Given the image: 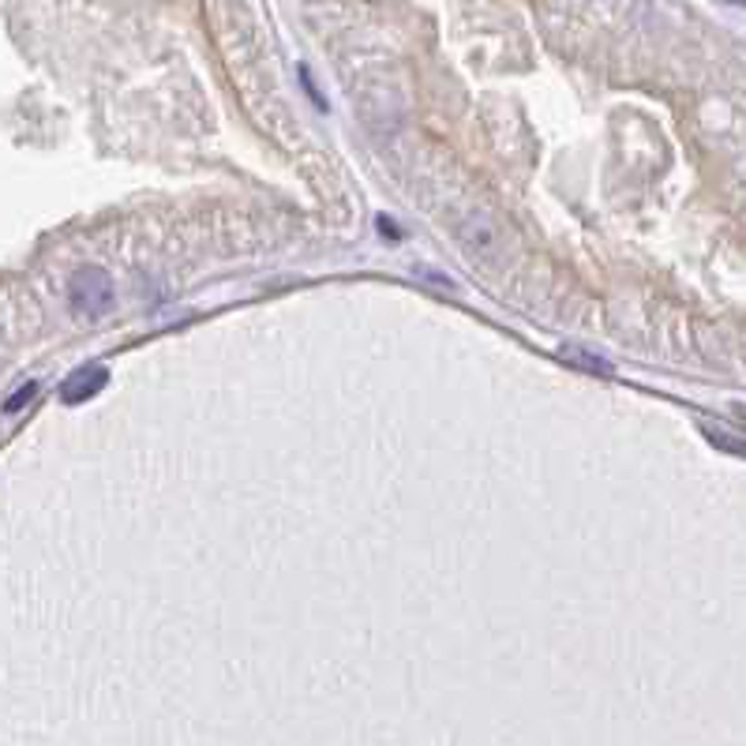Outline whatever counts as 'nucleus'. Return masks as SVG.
I'll return each instance as SVG.
<instances>
[{
  "instance_id": "f257e3e1",
  "label": "nucleus",
  "mask_w": 746,
  "mask_h": 746,
  "mask_svg": "<svg viewBox=\"0 0 746 746\" xmlns=\"http://www.w3.org/2000/svg\"><path fill=\"white\" fill-rule=\"evenodd\" d=\"M72 308L86 319H98L113 304V282L102 267H80L72 278Z\"/></svg>"
},
{
  "instance_id": "f03ea898",
  "label": "nucleus",
  "mask_w": 746,
  "mask_h": 746,
  "mask_svg": "<svg viewBox=\"0 0 746 746\" xmlns=\"http://www.w3.org/2000/svg\"><path fill=\"white\" fill-rule=\"evenodd\" d=\"M105 382H110V371H105V368H98V365L80 368V371H75V376L61 387V398L68 401V406H80V401H91V398L98 395V390L105 387Z\"/></svg>"
},
{
  "instance_id": "7ed1b4c3",
  "label": "nucleus",
  "mask_w": 746,
  "mask_h": 746,
  "mask_svg": "<svg viewBox=\"0 0 746 746\" xmlns=\"http://www.w3.org/2000/svg\"><path fill=\"white\" fill-rule=\"evenodd\" d=\"M705 439L716 447V450H728V454H739V458H746V443L743 439H735V436H724V431H705Z\"/></svg>"
},
{
  "instance_id": "20e7f679",
  "label": "nucleus",
  "mask_w": 746,
  "mask_h": 746,
  "mask_svg": "<svg viewBox=\"0 0 746 746\" xmlns=\"http://www.w3.org/2000/svg\"><path fill=\"white\" fill-rule=\"evenodd\" d=\"M563 357H566V360H574V365H578V368H585V371H601V376H607V371H612V368L604 365V360L585 357V352H574V349H563Z\"/></svg>"
},
{
  "instance_id": "39448f33",
  "label": "nucleus",
  "mask_w": 746,
  "mask_h": 746,
  "mask_svg": "<svg viewBox=\"0 0 746 746\" xmlns=\"http://www.w3.org/2000/svg\"><path fill=\"white\" fill-rule=\"evenodd\" d=\"M34 395H38V382H27L23 390H16V395L4 401V413H19V409H23Z\"/></svg>"
},
{
  "instance_id": "423d86ee",
  "label": "nucleus",
  "mask_w": 746,
  "mask_h": 746,
  "mask_svg": "<svg viewBox=\"0 0 746 746\" xmlns=\"http://www.w3.org/2000/svg\"><path fill=\"white\" fill-rule=\"evenodd\" d=\"M379 225H382V233H387L390 241H398V225L390 222V218H379Z\"/></svg>"
},
{
  "instance_id": "0eeeda50",
  "label": "nucleus",
  "mask_w": 746,
  "mask_h": 746,
  "mask_svg": "<svg viewBox=\"0 0 746 746\" xmlns=\"http://www.w3.org/2000/svg\"><path fill=\"white\" fill-rule=\"evenodd\" d=\"M732 4H743L746 8V0H732Z\"/></svg>"
}]
</instances>
